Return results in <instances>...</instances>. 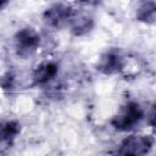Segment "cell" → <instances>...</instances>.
<instances>
[{
	"label": "cell",
	"mask_w": 156,
	"mask_h": 156,
	"mask_svg": "<svg viewBox=\"0 0 156 156\" xmlns=\"http://www.w3.org/2000/svg\"><path fill=\"white\" fill-rule=\"evenodd\" d=\"M147 111L136 100L124 101L110 118V126L121 133L134 132L146 118Z\"/></svg>",
	"instance_id": "obj_1"
},
{
	"label": "cell",
	"mask_w": 156,
	"mask_h": 156,
	"mask_svg": "<svg viewBox=\"0 0 156 156\" xmlns=\"http://www.w3.org/2000/svg\"><path fill=\"white\" fill-rule=\"evenodd\" d=\"M40 45L41 35L32 26H24L18 28L12 37L13 51L22 60H27L35 55Z\"/></svg>",
	"instance_id": "obj_2"
},
{
	"label": "cell",
	"mask_w": 156,
	"mask_h": 156,
	"mask_svg": "<svg viewBox=\"0 0 156 156\" xmlns=\"http://www.w3.org/2000/svg\"><path fill=\"white\" fill-rule=\"evenodd\" d=\"M127 56L118 48L105 49L96 58L95 69L102 76H117L123 74L127 67Z\"/></svg>",
	"instance_id": "obj_3"
},
{
	"label": "cell",
	"mask_w": 156,
	"mask_h": 156,
	"mask_svg": "<svg viewBox=\"0 0 156 156\" xmlns=\"http://www.w3.org/2000/svg\"><path fill=\"white\" fill-rule=\"evenodd\" d=\"M154 144H155V139L152 135L130 132V134H128L121 140L116 152L121 155L144 156L152 150Z\"/></svg>",
	"instance_id": "obj_4"
},
{
	"label": "cell",
	"mask_w": 156,
	"mask_h": 156,
	"mask_svg": "<svg viewBox=\"0 0 156 156\" xmlns=\"http://www.w3.org/2000/svg\"><path fill=\"white\" fill-rule=\"evenodd\" d=\"M74 7L71 4L57 1L48 6L43 13H41V21L43 23L50 28V29H61L63 27H67L72 15L74 12Z\"/></svg>",
	"instance_id": "obj_5"
},
{
	"label": "cell",
	"mask_w": 156,
	"mask_h": 156,
	"mask_svg": "<svg viewBox=\"0 0 156 156\" xmlns=\"http://www.w3.org/2000/svg\"><path fill=\"white\" fill-rule=\"evenodd\" d=\"M60 73V63L56 60L46 58L34 66L30 72V87L48 88L56 80Z\"/></svg>",
	"instance_id": "obj_6"
},
{
	"label": "cell",
	"mask_w": 156,
	"mask_h": 156,
	"mask_svg": "<svg viewBox=\"0 0 156 156\" xmlns=\"http://www.w3.org/2000/svg\"><path fill=\"white\" fill-rule=\"evenodd\" d=\"M22 133V124L18 119H0V152H7L13 147L16 140Z\"/></svg>",
	"instance_id": "obj_7"
},
{
	"label": "cell",
	"mask_w": 156,
	"mask_h": 156,
	"mask_svg": "<svg viewBox=\"0 0 156 156\" xmlns=\"http://www.w3.org/2000/svg\"><path fill=\"white\" fill-rule=\"evenodd\" d=\"M67 27L69 28V32L73 37H77V38L85 37L94 29L95 20L89 12L79 11L76 9Z\"/></svg>",
	"instance_id": "obj_8"
},
{
	"label": "cell",
	"mask_w": 156,
	"mask_h": 156,
	"mask_svg": "<svg viewBox=\"0 0 156 156\" xmlns=\"http://www.w3.org/2000/svg\"><path fill=\"white\" fill-rule=\"evenodd\" d=\"M135 21L146 26L154 24L156 20V2L155 0H139L134 10Z\"/></svg>",
	"instance_id": "obj_9"
},
{
	"label": "cell",
	"mask_w": 156,
	"mask_h": 156,
	"mask_svg": "<svg viewBox=\"0 0 156 156\" xmlns=\"http://www.w3.org/2000/svg\"><path fill=\"white\" fill-rule=\"evenodd\" d=\"M0 89L6 94H11V93L15 91V89H16V76L11 71H7V72H5L0 76Z\"/></svg>",
	"instance_id": "obj_10"
},
{
	"label": "cell",
	"mask_w": 156,
	"mask_h": 156,
	"mask_svg": "<svg viewBox=\"0 0 156 156\" xmlns=\"http://www.w3.org/2000/svg\"><path fill=\"white\" fill-rule=\"evenodd\" d=\"M102 1L104 0H76V2L82 6H96V5L101 4Z\"/></svg>",
	"instance_id": "obj_11"
},
{
	"label": "cell",
	"mask_w": 156,
	"mask_h": 156,
	"mask_svg": "<svg viewBox=\"0 0 156 156\" xmlns=\"http://www.w3.org/2000/svg\"><path fill=\"white\" fill-rule=\"evenodd\" d=\"M10 2H11V0H0V11L5 10L10 5Z\"/></svg>",
	"instance_id": "obj_12"
}]
</instances>
